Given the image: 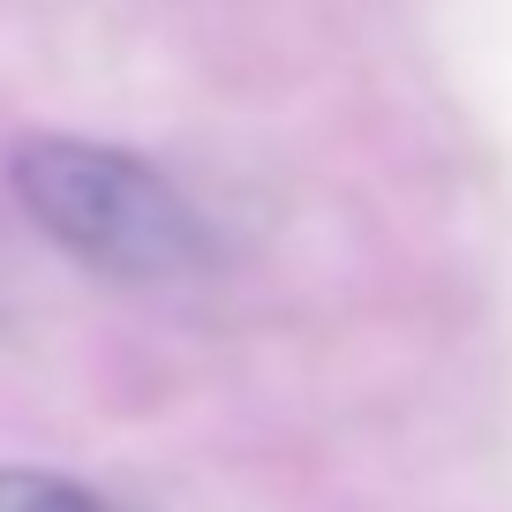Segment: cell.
<instances>
[{"mask_svg": "<svg viewBox=\"0 0 512 512\" xmlns=\"http://www.w3.org/2000/svg\"><path fill=\"white\" fill-rule=\"evenodd\" d=\"M23 211L38 234L113 279H181L204 264V219L196 204L136 151L83 144V136H31L8 159Z\"/></svg>", "mask_w": 512, "mask_h": 512, "instance_id": "cell-1", "label": "cell"}, {"mask_svg": "<svg viewBox=\"0 0 512 512\" xmlns=\"http://www.w3.org/2000/svg\"><path fill=\"white\" fill-rule=\"evenodd\" d=\"M0 512H121V505L68 475H46V467H0Z\"/></svg>", "mask_w": 512, "mask_h": 512, "instance_id": "cell-2", "label": "cell"}]
</instances>
